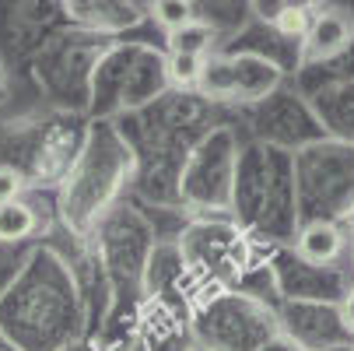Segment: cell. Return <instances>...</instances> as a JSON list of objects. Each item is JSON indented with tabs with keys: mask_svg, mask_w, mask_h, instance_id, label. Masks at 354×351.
Instances as JSON below:
<instances>
[{
	"mask_svg": "<svg viewBox=\"0 0 354 351\" xmlns=\"http://www.w3.org/2000/svg\"><path fill=\"white\" fill-rule=\"evenodd\" d=\"M344 249V235L330 222H313L298 235V253L309 264H333Z\"/></svg>",
	"mask_w": 354,
	"mask_h": 351,
	"instance_id": "cell-1",
	"label": "cell"
},
{
	"mask_svg": "<svg viewBox=\"0 0 354 351\" xmlns=\"http://www.w3.org/2000/svg\"><path fill=\"white\" fill-rule=\"evenodd\" d=\"M351 39V28L340 15H319L313 25H309V49L316 57H333L347 46Z\"/></svg>",
	"mask_w": 354,
	"mask_h": 351,
	"instance_id": "cell-2",
	"label": "cell"
},
{
	"mask_svg": "<svg viewBox=\"0 0 354 351\" xmlns=\"http://www.w3.org/2000/svg\"><path fill=\"white\" fill-rule=\"evenodd\" d=\"M169 46H172V53H183V57H204L211 49V28L193 18L179 32H169Z\"/></svg>",
	"mask_w": 354,
	"mask_h": 351,
	"instance_id": "cell-3",
	"label": "cell"
},
{
	"mask_svg": "<svg viewBox=\"0 0 354 351\" xmlns=\"http://www.w3.org/2000/svg\"><path fill=\"white\" fill-rule=\"evenodd\" d=\"M32 228H35V215H32L28 204L15 200V204L0 208V242H18V239H25Z\"/></svg>",
	"mask_w": 354,
	"mask_h": 351,
	"instance_id": "cell-4",
	"label": "cell"
},
{
	"mask_svg": "<svg viewBox=\"0 0 354 351\" xmlns=\"http://www.w3.org/2000/svg\"><path fill=\"white\" fill-rule=\"evenodd\" d=\"M151 15H155V21H158L165 32H179L183 25L193 21V8L183 4V0H158V4L151 8Z\"/></svg>",
	"mask_w": 354,
	"mask_h": 351,
	"instance_id": "cell-5",
	"label": "cell"
},
{
	"mask_svg": "<svg viewBox=\"0 0 354 351\" xmlns=\"http://www.w3.org/2000/svg\"><path fill=\"white\" fill-rule=\"evenodd\" d=\"M169 78L179 84V88H193L204 78V57H183V53H172L169 57Z\"/></svg>",
	"mask_w": 354,
	"mask_h": 351,
	"instance_id": "cell-6",
	"label": "cell"
},
{
	"mask_svg": "<svg viewBox=\"0 0 354 351\" xmlns=\"http://www.w3.org/2000/svg\"><path fill=\"white\" fill-rule=\"evenodd\" d=\"M309 11L298 8V4H284L281 15H277V28L281 35H309Z\"/></svg>",
	"mask_w": 354,
	"mask_h": 351,
	"instance_id": "cell-7",
	"label": "cell"
},
{
	"mask_svg": "<svg viewBox=\"0 0 354 351\" xmlns=\"http://www.w3.org/2000/svg\"><path fill=\"white\" fill-rule=\"evenodd\" d=\"M21 193V172H15L11 165H0V208L15 204Z\"/></svg>",
	"mask_w": 354,
	"mask_h": 351,
	"instance_id": "cell-8",
	"label": "cell"
},
{
	"mask_svg": "<svg viewBox=\"0 0 354 351\" xmlns=\"http://www.w3.org/2000/svg\"><path fill=\"white\" fill-rule=\"evenodd\" d=\"M340 313H344V323H347V327H354V288L344 295V306H340Z\"/></svg>",
	"mask_w": 354,
	"mask_h": 351,
	"instance_id": "cell-9",
	"label": "cell"
}]
</instances>
